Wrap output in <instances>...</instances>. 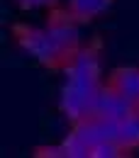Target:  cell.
<instances>
[{
	"label": "cell",
	"mask_w": 139,
	"mask_h": 158,
	"mask_svg": "<svg viewBox=\"0 0 139 158\" xmlns=\"http://www.w3.org/2000/svg\"><path fill=\"white\" fill-rule=\"evenodd\" d=\"M102 90V83H85V80L68 78L61 88V112L71 122L95 117L98 95Z\"/></svg>",
	"instance_id": "6da1fadb"
},
{
	"label": "cell",
	"mask_w": 139,
	"mask_h": 158,
	"mask_svg": "<svg viewBox=\"0 0 139 158\" xmlns=\"http://www.w3.org/2000/svg\"><path fill=\"white\" fill-rule=\"evenodd\" d=\"M76 20H78V17H76L71 10H68V12H61V15L54 12L49 27H46V34L51 37L54 46L59 49L61 59H71L80 49L83 37H80V29H78V24H76Z\"/></svg>",
	"instance_id": "7a4b0ae2"
},
{
	"label": "cell",
	"mask_w": 139,
	"mask_h": 158,
	"mask_svg": "<svg viewBox=\"0 0 139 158\" xmlns=\"http://www.w3.org/2000/svg\"><path fill=\"white\" fill-rule=\"evenodd\" d=\"M20 34V41L24 46V51L37 59L39 63H46V66H56L61 61L59 49L54 46L51 37L46 34V29H32V27H17L15 29Z\"/></svg>",
	"instance_id": "3957f363"
},
{
	"label": "cell",
	"mask_w": 139,
	"mask_h": 158,
	"mask_svg": "<svg viewBox=\"0 0 139 158\" xmlns=\"http://www.w3.org/2000/svg\"><path fill=\"white\" fill-rule=\"evenodd\" d=\"M134 112H137V102L124 98L110 83L102 85V90H100V95H98V105H95V117L122 122V119H127L129 114H134Z\"/></svg>",
	"instance_id": "277c9868"
},
{
	"label": "cell",
	"mask_w": 139,
	"mask_h": 158,
	"mask_svg": "<svg viewBox=\"0 0 139 158\" xmlns=\"http://www.w3.org/2000/svg\"><path fill=\"white\" fill-rule=\"evenodd\" d=\"M66 76L73 80L100 83V61L93 51H76L71 59H66Z\"/></svg>",
	"instance_id": "5b68a950"
},
{
	"label": "cell",
	"mask_w": 139,
	"mask_h": 158,
	"mask_svg": "<svg viewBox=\"0 0 139 158\" xmlns=\"http://www.w3.org/2000/svg\"><path fill=\"white\" fill-rule=\"evenodd\" d=\"M115 90H119L124 98H129L132 102H139V68L134 66H124V68H117L110 73V80H107Z\"/></svg>",
	"instance_id": "8992f818"
},
{
	"label": "cell",
	"mask_w": 139,
	"mask_h": 158,
	"mask_svg": "<svg viewBox=\"0 0 139 158\" xmlns=\"http://www.w3.org/2000/svg\"><path fill=\"white\" fill-rule=\"evenodd\" d=\"M112 5V0H68V10L78 20H90L100 12H105Z\"/></svg>",
	"instance_id": "52a82bcc"
},
{
	"label": "cell",
	"mask_w": 139,
	"mask_h": 158,
	"mask_svg": "<svg viewBox=\"0 0 139 158\" xmlns=\"http://www.w3.org/2000/svg\"><path fill=\"white\" fill-rule=\"evenodd\" d=\"M119 143L124 151H132L139 146V112L119 122Z\"/></svg>",
	"instance_id": "ba28073f"
},
{
	"label": "cell",
	"mask_w": 139,
	"mask_h": 158,
	"mask_svg": "<svg viewBox=\"0 0 139 158\" xmlns=\"http://www.w3.org/2000/svg\"><path fill=\"white\" fill-rule=\"evenodd\" d=\"M63 151H66V158H93V151L78 136H73L71 131H68V136L63 141Z\"/></svg>",
	"instance_id": "9c48e42d"
},
{
	"label": "cell",
	"mask_w": 139,
	"mask_h": 158,
	"mask_svg": "<svg viewBox=\"0 0 139 158\" xmlns=\"http://www.w3.org/2000/svg\"><path fill=\"white\" fill-rule=\"evenodd\" d=\"M122 153H127V151L122 148L119 141H112V139L100 141L98 146L93 148V158H117V156H122Z\"/></svg>",
	"instance_id": "30bf717a"
},
{
	"label": "cell",
	"mask_w": 139,
	"mask_h": 158,
	"mask_svg": "<svg viewBox=\"0 0 139 158\" xmlns=\"http://www.w3.org/2000/svg\"><path fill=\"white\" fill-rule=\"evenodd\" d=\"M56 0H17V5L20 7H27V10H32V7H49V5H54Z\"/></svg>",
	"instance_id": "8fae6325"
},
{
	"label": "cell",
	"mask_w": 139,
	"mask_h": 158,
	"mask_svg": "<svg viewBox=\"0 0 139 158\" xmlns=\"http://www.w3.org/2000/svg\"><path fill=\"white\" fill-rule=\"evenodd\" d=\"M37 156H66V151H63V143H61V146H49V148H39V151H37Z\"/></svg>",
	"instance_id": "7c38bea8"
},
{
	"label": "cell",
	"mask_w": 139,
	"mask_h": 158,
	"mask_svg": "<svg viewBox=\"0 0 139 158\" xmlns=\"http://www.w3.org/2000/svg\"><path fill=\"white\" fill-rule=\"evenodd\" d=\"M137 112H139V102H137Z\"/></svg>",
	"instance_id": "4fadbf2b"
}]
</instances>
